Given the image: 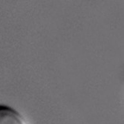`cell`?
Instances as JSON below:
<instances>
[{"instance_id": "cell-1", "label": "cell", "mask_w": 124, "mask_h": 124, "mask_svg": "<svg viewBox=\"0 0 124 124\" xmlns=\"http://www.w3.org/2000/svg\"><path fill=\"white\" fill-rule=\"evenodd\" d=\"M0 124H28L24 117L14 108L0 105Z\"/></svg>"}]
</instances>
